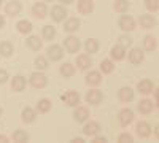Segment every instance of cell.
<instances>
[{
    "mask_svg": "<svg viewBox=\"0 0 159 143\" xmlns=\"http://www.w3.org/2000/svg\"><path fill=\"white\" fill-rule=\"evenodd\" d=\"M100 70H102L103 73H111V72L115 70V64H113L111 60H108V59H105V60L100 62Z\"/></svg>",
    "mask_w": 159,
    "mask_h": 143,
    "instance_id": "1f68e13d",
    "label": "cell"
},
{
    "mask_svg": "<svg viewBox=\"0 0 159 143\" xmlns=\"http://www.w3.org/2000/svg\"><path fill=\"white\" fill-rule=\"evenodd\" d=\"M61 2H62L64 5H70V3L73 2V0H61Z\"/></svg>",
    "mask_w": 159,
    "mask_h": 143,
    "instance_id": "bcb514c9",
    "label": "cell"
},
{
    "mask_svg": "<svg viewBox=\"0 0 159 143\" xmlns=\"http://www.w3.org/2000/svg\"><path fill=\"white\" fill-rule=\"evenodd\" d=\"M21 3L16 2V0H13V2H10L7 7H5V13L10 16H18L19 15V11H21Z\"/></svg>",
    "mask_w": 159,
    "mask_h": 143,
    "instance_id": "ac0fdd59",
    "label": "cell"
},
{
    "mask_svg": "<svg viewBox=\"0 0 159 143\" xmlns=\"http://www.w3.org/2000/svg\"><path fill=\"white\" fill-rule=\"evenodd\" d=\"M24 87H25V78H24V76L18 75V76L13 78V81H11V89L15 91V92H21V91H24Z\"/></svg>",
    "mask_w": 159,
    "mask_h": 143,
    "instance_id": "2e32d148",
    "label": "cell"
},
{
    "mask_svg": "<svg viewBox=\"0 0 159 143\" xmlns=\"http://www.w3.org/2000/svg\"><path fill=\"white\" fill-rule=\"evenodd\" d=\"M143 43H145V49H147V51H154L156 49V38L151 37V35L145 37Z\"/></svg>",
    "mask_w": 159,
    "mask_h": 143,
    "instance_id": "836d02e7",
    "label": "cell"
},
{
    "mask_svg": "<svg viewBox=\"0 0 159 143\" xmlns=\"http://www.w3.org/2000/svg\"><path fill=\"white\" fill-rule=\"evenodd\" d=\"M73 118H75L76 123H84V121L89 118V113H88V110H86L84 107H78V105H76V110H75V113H73Z\"/></svg>",
    "mask_w": 159,
    "mask_h": 143,
    "instance_id": "d6986e66",
    "label": "cell"
},
{
    "mask_svg": "<svg viewBox=\"0 0 159 143\" xmlns=\"http://www.w3.org/2000/svg\"><path fill=\"white\" fill-rule=\"evenodd\" d=\"M3 25H5V18H3L2 15H0V29H2Z\"/></svg>",
    "mask_w": 159,
    "mask_h": 143,
    "instance_id": "7bdbcfd3",
    "label": "cell"
},
{
    "mask_svg": "<svg viewBox=\"0 0 159 143\" xmlns=\"http://www.w3.org/2000/svg\"><path fill=\"white\" fill-rule=\"evenodd\" d=\"M72 141H73V143H83L84 140H83V138H73Z\"/></svg>",
    "mask_w": 159,
    "mask_h": 143,
    "instance_id": "f6af8a7d",
    "label": "cell"
},
{
    "mask_svg": "<svg viewBox=\"0 0 159 143\" xmlns=\"http://www.w3.org/2000/svg\"><path fill=\"white\" fill-rule=\"evenodd\" d=\"M110 56H111L113 60H123V59L126 57V48L121 46V45L113 46L111 51H110Z\"/></svg>",
    "mask_w": 159,
    "mask_h": 143,
    "instance_id": "7c38bea8",
    "label": "cell"
},
{
    "mask_svg": "<svg viewBox=\"0 0 159 143\" xmlns=\"http://www.w3.org/2000/svg\"><path fill=\"white\" fill-rule=\"evenodd\" d=\"M137 89H139V92H142V94H150V92H153V83L150 80H142L137 84Z\"/></svg>",
    "mask_w": 159,
    "mask_h": 143,
    "instance_id": "7402d4cb",
    "label": "cell"
},
{
    "mask_svg": "<svg viewBox=\"0 0 159 143\" xmlns=\"http://www.w3.org/2000/svg\"><path fill=\"white\" fill-rule=\"evenodd\" d=\"M102 99H103V96L99 89H91L86 94V102L91 103V105H97V103L102 102Z\"/></svg>",
    "mask_w": 159,
    "mask_h": 143,
    "instance_id": "52a82bcc",
    "label": "cell"
},
{
    "mask_svg": "<svg viewBox=\"0 0 159 143\" xmlns=\"http://www.w3.org/2000/svg\"><path fill=\"white\" fill-rule=\"evenodd\" d=\"M45 2H52V0H45Z\"/></svg>",
    "mask_w": 159,
    "mask_h": 143,
    "instance_id": "c3c4849f",
    "label": "cell"
},
{
    "mask_svg": "<svg viewBox=\"0 0 159 143\" xmlns=\"http://www.w3.org/2000/svg\"><path fill=\"white\" fill-rule=\"evenodd\" d=\"M153 102L151 100H148V99H145V100H140L139 102V111L142 113V114H148V113H151L153 111Z\"/></svg>",
    "mask_w": 159,
    "mask_h": 143,
    "instance_id": "44dd1931",
    "label": "cell"
},
{
    "mask_svg": "<svg viewBox=\"0 0 159 143\" xmlns=\"http://www.w3.org/2000/svg\"><path fill=\"white\" fill-rule=\"evenodd\" d=\"M118 141L119 143H132V141H134V138H132L130 134H121V135L118 137Z\"/></svg>",
    "mask_w": 159,
    "mask_h": 143,
    "instance_id": "f35d334b",
    "label": "cell"
},
{
    "mask_svg": "<svg viewBox=\"0 0 159 143\" xmlns=\"http://www.w3.org/2000/svg\"><path fill=\"white\" fill-rule=\"evenodd\" d=\"M94 10V3L92 0H78V11L81 15H89Z\"/></svg>",
    "mask_w": 159,
    "mask_h": 143,
    "instance_id": "8fae6325",
    "label": "cell"
},
{
    "mask_svg": "<svg viewBox=\"0 0 159 143\" xmlns=\"http://www.w3.org/2000/svg\"><path fill=\"white\" fill-rule=\"evenodd\" d=\"M145 7L150 11H157L159 10V0H145Z\"/></svg>",
    "mask_w": 159,
    "mask_h": 143,
    "instance_id": "74e56055",
    "label": "cell"
},
{
    "mask_svg": "<svg viewBox=\"0 0 159 143\" xmlns=\"http://www.w3.org/2000/svg\"><path fill=\"white\" fill-rule=\"evenodd\" d=\"M51 18H52V21L61 22V21H64L65 18H67V10H65L62 5L52 7V8H51Z\"/></svg>",
    "mask_w": 159,
    "mask_h": 143,
    "instance_id": "3957f363",
    "label": "cell"
},
{
    "mask_svg": "<svg viewBox=\"0 0 159 143\" xmlns=\"http://www.w3.org/2000/svg\"><path fill=\"white\" fill-rule=\"evenodd\" d=\"M118 97L121 102H130V100H134V91H132L130 87H121L118 91Z\"/></svg>",
    "mask_w": 159,
    "mask_h": 143,
    "instance_id": "5bb4252c",
    "label": "cell"
},
{
    "mask_svg": "<svg viewBox=\"0 0 159 143\" xmlns=\"http://www.w3.org/2000/svg\"><path fill=\"white\" fill-rule=\"evenodd\" d=\"M7 80H8V73H7V70L0 69V84L7 83Z\"/></svg>",
    "mask_w": 159,
    "mask_h": 143,
    "instance_id": "60d3db41",
    "label": "cell"
},
{
    "mask_svg": "<svg viewBox=\"0 0 159 143\" xmlns=\"http://www.w3.org/2000/svg\"><path fill=\"white\" fill-rule=\"evenodd\" d=\"M0 116H2V108H0Z\"/></svg>",
    "mask_w": 159,
    "mask_h": 143,
    "instance_id": "7dc6e473",
    "label": "cell"
},
{
    "mask_svg": "<svg viewBox=\"0 0 159 143\" xmlns=\"http://www.w3.org/2000/svg\"><path fill=\"white\" fill-rule=\"evenodd\" d=\"M54 37H56V29L52 27V25H45L43 27V38H46V40H52Z\"/></svg>",
    "mask_w": 159,
    "mask_h": 143,
    "instance_id": "d590c367",
    "label": "cell"
},
{
    "mask_svg": "<svg viewBox=\"0 0 159 143\" xmlns=\"http://www.w3.org/2000/svg\"><path fill=\"white\" fill-rule=\"evenodd\" d=\"M99 131H100V124L96 123V121H89V123L83 127V134L88 135V137H94V135H97Z\"/></svg>",
    "mask_w": 159,
    "mask_h": 143,
    "instance_id": "ba28073f",
    "label": "cell"
},
{
    "mask_svg": "<svg viewBox=\"0 0 159 143\" xmlns=\"http://www.w3.org/2000/svg\"><path fill=\"white\" fill-rule=\"evenodd\" d=\"M84 49H86V53L89 54H94L99 51V42L96 40V38H89V40L84 43Z\"/></svg>",
    "mask_w": 159,
    "mask_h": 143,
    "instance_id": "603a6c76",
    "label": "cell"
},
{
    "mask_svg": "<svg viewBox=\"0 0 159 143\" xmlns=\"http://www.w3.org/2000/svg\"><path fill=\"white\" fill-rule=\"evenodd\" d=\"M35 67H37L38 70H45V69L48 67V60H46L43 56H38V57L35 59Z\"/></svg>",
    "mask_w": 159,
    "mask_h": 143,
    "instance_id": "8d00e7d4",
    "label": "cell"
},
{
    "mask_svg": "<svg viewBox=\"0 0 159 143\" xmlns=\"http://www.w3.org/2000/svg\"><path fill=\"white\" fill-rule=\"evenodd\" d=\"M135 131H137L139 137L147 138V137L151 135V126H150L148 123H145V121H140V123L135 126Z\"/></svg>",
    "mask_w": 159,
    "mask_h": 143,
    "instance_id": "30bf717a",
    "label": "cell"
},
{
    "mask_svg": "<svg viewBox=\"0 0 159 143\" xmlns=\"http://www.w3.org/2000/svg\"><path fill=\"white\" fill-rule=\"evenodd\" d=\"M139 22H140V27H143V29H153L156 25V19L151 15H142Z\"/></svg>",
    "mask_w": 159,
    "mask_h": 143,
    "instance_id": "9a60e30c",
    "label": "cell"
},
{
    "mask_svg": "<svg viewBox=\"0 0 159 143\" xmlns=\"http://www.w3.org/2000/svg\"><path fill=\"white\" fill-rule=\"evenodd\" d=\"M129 8V2L127 0H115V11L118 13H124Z\"/></svg>",
    "mask_w": 159,
    "mask_h": 143,
    "instance_id": "d6a6232c",
    "label": "cell"
},
{
    "mask_svg": "<svg viewBox=\"0 0 159 143\" xmlns=\"http://www.w3.org/2000/svg\"><path fill=\"white\" fill-rule=\"evenodd\" d=\"M61 75L64 76V78H70V76H73V73H75V67L72 65L70 62H67V64H64V65H61Z\"/></svg>",
    "mask_w": 159,
    "mask_h": 143,
    "instance_id": "4316f807",
    "label": "cell"
},
{
    "mask_svg": "<svg viewBox=\"0 0 159 143\" xmlns=\"http://www.w3.org/2000/svg\"><path fill=\"white\" fill-rule=\"evenodd\" d=\"M32 15L37 18V19H43L46 16V5L43 2H38L32 7Z\"/></svg>",
    "mask_w": 159,
    "mask_h": 143,
    "instance_id": "4fadbf2b",
    "label": "cell"
},
{
    "mask_svg": "<svg viewBox=\"0 0 159 143\" xmlns=\"http://www.w3.org/2000/svg\"><path fill=\"white\" fill-rule=\"evenodd\" d=\"M118 25L121 27L123 30H126V32H130V30H134L135 29V21H134V18L132 16H127V15H124V16H121L119 18V22H118Z\"/></svg>",
    "mask_w": 159,
    "mask_h": 143,
    "instance_id": "277c9868",
    "label": "cell"
},
{
    "mask_svg": "<svg viewBox=\"0 0 159 143\" xmlns=\"http://www.w3.org/2000/svg\"><path fill=\"white\" fill-rule=\"evenodd\" d=\"M7 141H8V138L5 135H0V143H7Z\"/></svg>",
    "mask_w": 159,
    "mask_h": 143,
    "instance_id": "ee69618b",
    "label": "cell"
},
{
    "mask_svg": "<svg viewBox=\"0 0 159 143\" xmlns=\"http://www.w3.org/2000/svg\"><path fill=\"white\" fill-rule=\"evenodd\" d=\"M27 46H29L32 51H40V49H42V40H40L38 37L32 35V37L27 38Z\"/></svg>",
    "mask_w": 159,
    "mask_h": 143,
    "instance_id": "cb8c5ba5",
    "label": "cell"
},
{
    "mask_svg": "<svg viewBox=\"0 0 159 143\" xmlns=\"http://www.w3.org/2000/svg\"><path fill=\"white\" fill-rule=\"evenodd\" d=\"M35 110H32V108H29V107H25L24 110H22V121L24 123H34L35 121Z\"/></svg>",
    "mask_w": 159,
    "mask_h": 143,
    "instance_id": "83f0119b",
    "label": "cell"
},
{
    "mask_svg": "<svg viewBox=\"0 0 159 143\" xmlns=\"http://www.w3.org/2000/svg\"><path fill=\"white\" fill-rule=\"evenodd\" d=\"M64 46H65V49L69 51V53H78L80 51V48H81V43H80V40L76 37H67L64 40Z\"/></svg>",
    "mask_w": 159,
    "mask_h": 143,
    "instance_id": "7a4b0ae2",
    "label": "cell"
},
{
    "mask_svg": "<svg viewBox=\"0 0 159 143\" xmlns=\"http://www.w3.org/2000/svg\"><path fill=\"white\" fill-rule=\"evenodd\" d=\"M132 43V38L130 37H126V35H123V37H119V45H121V46H129Z\"/></svg>",
    "mask_w": 159,
    "mask_h": 143,
    "instance_id": "ab89813d",
    "label": "cell"
},
{
    "mask_svg": "<svg viewBox=\"0 0 159 143\" xmlns=\"http://www.w3.org/2000/svg\"><path fill=\"white\" fill-rule=\"evenodd\" d=\"M37 110H38L40 113H46V111H49V110H51V100H48V99H42V100L37 103Z\"/></svg>",
    "mask_w": 159,
    "mask_h": 143,
    "instance_id": "4dcf8cb0",
    "label": "cell"
},
{
    "mask_svg": "<svg viewBox=\"0 0 159 143\" xmlns=\"http://www.w3.org/2000/svg\"><path fill=\"white\" fill-rule=\"evenodd\" d=\"M103 141H107L105 137H96L94 140H92V143H103Z\"/></svg>",
    "mask_w": 159,
    "mask_h": 143,
    "instance_id": "b9f144b4",
    "label": "cell"
},
{
    "mask_svg": "<svg viewBox=\"0 0 159 143\" xmlns=\"http://www.w3.org/2000/svg\"><path fill=\"white\" fill-rule=\"evenodd\" d=\"M64 29L67 30V32H75V30H78V29H80V19L70 18L67 22L64 24Z\"/></svg>",
    "mask_w": 159,
    "mask_h": 143,
    "instance_id": "484cf974",
    "label": "cell"
},
{
    "mask_svg": "<svg viewBox=\"0 0 159 143\" xmlns=\"http://www.w3.org/2000/svg\"><path fill=\"white\" fill-rule=\"evenodd\" d=\"M13 140H15L16 143H24V141L29 140V135L24 131H16L15 134H13Z\"/></svg>",
    "mask_w": 159,
    "mask_h": 143,
    "instance_id": "e575fe53",
    "label": "cell"
},
{
    "mask_svg": "<svg viewBox=\"0 0 159 143\" xmlns=\"http://www.w3.org/2000/svg\"><path fill=\"white\" fill-rule=\"evenodd\" d=\"M143 51L140 49V48H134V49H132L130 51V53H129V60H130V64H135V65H137V64H140V62H143Z\"/></svg>",
    "mask_w": 159,
    "mask_h": 143,
    "instance_id": "e0dca14e",
    "label": "cell"
},
{
    "mask_svg": "<svg viewBox=\"0 0 159 143\" xmlns=\"http://www.w3.org/2000/svg\"><path fill=\"white\" fill-rule=\"evenodd\" d=\"M0 54L5 57H10L13 54V45L10 42H2L0 43Z\"/></svg>",
    "mask_w": 159,
    "mask_h": 143,
    "instance_id": "f546056e",
    "label": "cell"
},
{
    "mask_svg": "<svg viewBox=\"0 0 159 143\" xmlns=\"http://www.w3.org/2000/svg\"><path fill=\"white\" fill-rule=\"evenodd\" d=\"M48 57L52 60V62H56V60H61L64 57V49L59 46V45H52L48 48Z\"/></svg>",
    "mask_w": 159,
    "mask_h": 143,
    "instance_id": "8992f818",
    "label": "cell"
},
{
    "mask_svg": "<svg viewBox=\"0 0 159 143\" xmlns=\"http://www.w3.org/2000/svg\"><path fill=\"white\" fill-rule=\"evenodd\" d=\"M29 80H30V84H32L35 89H42V87H45V86H46V83H48L46 76H45L43 73H40V72L32 73Z\"/></svg>",
    "mask_w": 159,
    "mask_h": 143,
    "instance_id": "6da1fadb",
    "label": "cell"
},
{
    "mask_svg": "<svg viewBox=\"0 0 159 143\" xmlns=\"http://www.w3.org/2000/svg\"><path fill=\"white\" fill-rule=\"evenodd\" d=\"M0 3H2V0H0Z\"/></svg>",
    "mask_w": 159,
    "mask_h": 143,
    "instance_id": "681fc988",
    "label": "cell"
},
{
    "mask_svg": "<svg viewBox=\"0 0 159 143\" xmlns=\"http://www.w3.org/2000/svg\"><path fill=\"white\" fill-rule=\"evenodd\" d=\"M16 27H18V30H19L21 34H30V32H32V24H30V21H25V19L19 21V22L16 24Z\"/></svg>",
    "mask_w": 159,
    "mask_h": 143,
    "instance_id": "f1b7e54d",
    "label": "cell"
},
{
    "mask_svg": "<svg viewBox=\"0 0 159 143\" xmlns=\"http://www.w3.org/2000/svg\"><path fill=\"white\" fill-rule=\"evenodd\" d=\"M91 64H92V60H91V57L89 56H86V54H81V56H78L76 57V65L80 67V69H88V67H91Z\"/></svg>",
    "mask_w": 159,
    "mask_h": 143,
    "instance_id": "d4e9b609",
    "label": "cell"
},
{
    "mask_svg": "<svg viewBox=\"0 0 159 143\" xmlns=\"http://www.w3.org/2000/svg\"><path fill=\"white\" fill-rule=\"evenodd\" d=\"M62 100L67 103L69 107H76L80 103V96H78V92H75V91H69L67 94L62 96Z\"/></svg>",
    "mask_w": 159,
    "mask_h": 143,
    "instance_id": "9c48e42d",
    "label": "cell"
},
{
    "mask_svg": "<svg viewBox=\"0 0 159 143\" xmlns=\"http://www.w3.org/2000/svg\"><path fill=\"white\" fill-rule=\"evenodd\" d=\"M132 121H134V111H132L130 108H123L121 111H119V124H121L123 127L129 126Z\"/></svg>",
    "mask_w": 159,
    "mask_h": 143,
    "instance_id": "5b68a950",
    "label": "cell"
},
{
    "mask_svg": "<svg viewBox=\"0 0 159 143\" xmlns=\"http://www.w3.org/2000/svg\"><path fill=\"white\" fill-rule=\"evenodd\" d=\"M86 83L89 86H99L102 83V75L99 72H89L86 75Z\"/></svg>",
    "mask_w": 159,
    "mask_h": 143,
    "instance_id": "ffe728a7",
    "label": "cell"
}]
</instances>
